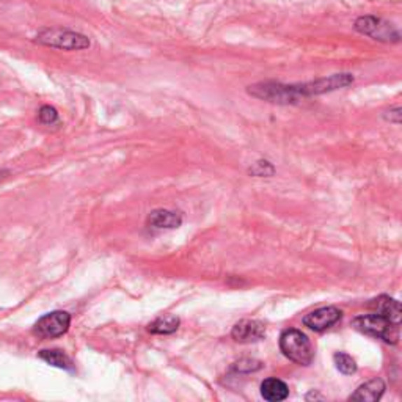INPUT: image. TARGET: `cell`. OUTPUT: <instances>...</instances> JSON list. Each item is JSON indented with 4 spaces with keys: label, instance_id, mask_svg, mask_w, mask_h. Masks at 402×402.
Masks as SVG:
<instances>
[{
    "label": "cell",
    "instance_id": "1",
    "mask_svg": "<svg viewBox=\"0 0 402 402\" xmlns=\"http://www.w3.org/2000/svg\"><path fill=\"white\" fill-rule=\"evenodd\" d=\"M35 43L41 44L44 48L68 52L85 50L92 46V41L87 35L62 27H46L40 30L35 36Z\"/></svg>",
    "mask_w": 402,
    "mask_h": 402
},
{
    "label": "cell",
    "instance_id": "2",
    "mask_svg": "<svg viewBox=\"0 0 402 402\" xmlns=\"http://www.w3.org/2000/svg\"><path fill=\"white\" fill-rule=\"evenodd\" d=\"M280 349L286 359L299 363L302 366H308L313 361V346H311L308 336L302 333L300 330H284L280 336Z\"/></svg>",
    "mask_w": 402,
    "mask_h": 402
},
{
    "label": "cell",
    "instance_id": "3",
    "mask_svg": "<svg viewBox=\"0 0 402 402\" xmlns=\"http://www.w3.org/2000/svg\"><path fill=\"white\" fill-rule=\"evenodd\" d=\"M249 93L253 98L272 104H282V106L297 104L302 99L296 83L294 85H286V83L280 82H261L249 87Z\"/></svg>",
    "mask_w": 402,
    "mask_h": 402
},
{
    "label": "cell",
    "instance_id": "4",
    "mask_svg": "<svg viewBox=\"0 0 402 402\" xmlns=\"http://www.w3.org/2000/svg\"><path fill=\"white\" fill-rule=\"evenodd\" d=\"M352 326L359 332L374 336V338H380L385 342H390V345H396L399 341V326L375 313L355 317Z\"/></svg>",
    "mask_w": 402,
    "mask_h": 402
},
{
    "label": "cell",
    "instance_id": "5",
    "mask_svg": "<svg viewBox=\"0 0 402 402\" xmlns=\"http://www.w3.org/2000/svg\"><path fill=\"white\" fill-rule=\"evenodd\" d=\"M354 29L359 32L360 35L373 38L375 41H384V43L401 41L399 30L394 27L391 22H388L385 19L374 15H365L356 18L354 22Z\"/></svg>",
    "mask_w": 402,
    "mask_h": 402
},
{
    "label": "cell",
    "instance_id": "6",
    "mask_svg": "<svg viewBox=\"0 0 402 402\" xmlns=\"http://www.w3.org/2000/svg\"><path fill=\"white\" fill-rule=\"evenodd\" d=\"M354 83V76L349 73H340L328 77H322L313 82H305V83H296L297 90L303 98H310V96H317L330 92H336V90L346 88Z\"/></svg>",
    "mask_w": 402,
    "mask_h": 402
},
{
    "label": "cell",
    "instance_id": "7",
    "mask_svg": "<svg viewBox=\"0 0 402 402\" xmlns=\"http://www.w3.org/2000/svg\"><path fill=\"white\" fill-rule=\"evenodd\" d=\"M71 316L67 311H52L44 314L35 324V333L41 338H60L69 330Z\"/></svg>",
    "mask_w": 402,
    "mask_h": 402
},
{
    "label": "cell",
    "instance_id": "8",
    "mask_svg": "<svg viewBox=\"0 0 402 402\" xmlns=\"http://www.w3.org/2000/svg\"><path fill=\"white\" fill-rule=\"evenodd\" d=\"M342 313L336 307H324L319 310L311 311L310 314L303 317V324L314 332H324L340 322Z\"/></svg>",
    "mask_w": 402,
    "mask_h": 402
},
{
    "label": "cell",
    "instance_id": "9",
    "mask_svg": "<svg viewBox=\"0 0 402 402\" xmlns=\"http://www.w3.org/2000/svg\"><path fill=\"white\" fill-rule=\"evenodd\" d=\"M231 336L237 342H255L265 336V327L263 322L244 319L233 327Z\"/></svg>",
    "mask_w": 402,
    "mask_h": 402
},
{
    "label": "cell",
    "instance_id": "10",
    "mask_svg": "<svg viewBox=\"0 0 402 402\" xmlns=\"http://www.w3.org/2000/svg\"><path fill=\"white\" fill-rule=\"evenodd\" d=\"M375 314L385 317L387 321H390L396 326H401V305L398 300L391 299L388 296H379L377 299H373L368 305Z\"/></svg>",
    "mask_w": 402,
    "mask_h": 402
},
{
    "label": "cell",
    "instance_id": "11",
    "mask_svg": "<svg viewBox=\"0 0 402 402\" xmlns=\"http://www.w3.org/2000/svg\"><path fill=\"white\" fill-rule=\"evenodd\" d=\"M385 391V384L380 379L369 380L366 384L360 385L356 388L355 393L351 394V401H360V402H374L382 398Z\"/></svg>",
    "mask_w": 402,
    "mask_h": 402
},
{
    "label": "cell",
    "instance_id": "12",
    "mask_svg": "<svg viewBox=\"0 0 402 402\" xmlns=\"http://www.w3.org/2000/svg\"><path fill=\"white\" fill-rule=\"evenodd\" d=\"M148 223L154 226V228L173 230L181 226V223H183V217H181L179 212L174 211L155 209L150 214V217H148Z\"/></svg>",
    "mask_w": 402,
    "mask_h": 402
},
{
    "label": "cell",
    "instance_id": "13",
    "mask_svg": "<svg viewBox=\"0 0 402 402\" xmlns=\"http://www.w3.org/2000/svg\"><path fill=\"white\" fill-rule=\"evenodd\" d=\"M261 394L265 401L280 402L289 396V388L283 380L270 377L261 384Z\"/></svg>",
    "mask_w": 402,
    "mask_h": 402
},
{
    "label": "cell",
    "instance_id": "14",
    "mask_svg": "<svg viewBox=\"0 0 402 402\" xmlns=\"http://www.w3.org/2000/svg\"><path fill=\"white\" fill-rule=\"evenodd\" d=\"M38 355H40V359L46 361L48 365L67 369V371H73L74 369L73 361H71L69 356L60 351V349H44V351H41Z\"/></svg>",
    "mask_w": 402,
    "mask_h": 402
},
{
    "label": "cell",
    "instance_id": "15",
    "mask_svg": "<svg viewBox=\"0 0 402 402\" xmlns=\"http://www.w3.org/2000/svg\"><path fill=\"white\" fill-rule=\"evenodd\" d=\"M178 327H179L178 317L168 314V316L158 317V319L150 324L148 330H150L151 333H155V335H172V333L176 332Z\"/></svg>",
    "mask_w": 402,
    "mask_h": 402
},
{
    "label": "cell",
    "instance_id": "16",
    "mask_svg": "<svg viewBox=\"0 0 402 402\" xmlns=\"http://www.w3.org/2000/svg\"><path fill=\"white\" fill-rule=\"evenodd\" d=\"M333 360H335L336 368H338L342 374L351 375L356 371V363L351 355H347L345 352H338L333 355Z\"/></svg>",
    "mask_w": 402,
    "mask_h": 402
},
{
    "label": "cell",
    "instance_id": "17",
    "mask_svg": "<svg viewBox=\"0 0 402 402\" xmlns=\"http://www.w3.org/2000/svg\"><path fill=\"white\" fill-rule=\"evenodd\" d=\"M38 120L44 126H55L60 123V115H58V110L55 107L43 106L38 110Z\"/></svg>",
    "mask_w": 402,
    "mask_h": 402
},
{
    "label": "cell",
    "instance_id": "18",
    "mask_svg": "<svg viewBox=\"0 0 402 402\" xmlns=\"http://www.w3.org/2000/svg\"><path fill=\"white\" fill-rule=\"evenodd\" d=\"M249 173L253 174V176H258V178L272 176V174L275 173V168L268 160H258V162H255V164H253V167H250Z\"/></svg>",
    "mask_w": 402,
    "mask_h": 402
},
{
    "label": "cell",
    "instance_id": "19",
    "mask_svg": "<svg viewBox=\"0 0 402 402\" xmlns=\"http://www.w3.org/2000/svg\"><path fill=\"white\" fill-rule=\"evenodd\" d=\"M385 120L393 123V125H401V109L396 107L390 110V112L385 113Z\"/></svg>",
    "mask_w": 402,
    "mask_h": 402
},
{
    "label": "cell",
    "instance_id": "20",
    "mask_svg": "<svg viewBox=\"0 0 402 402\" xmlns=\"http://www.w3.org/2000/svg\"><path fill=\"white\" fill-rule=\"evenodd\" d=\"M10 176V172L8 170H4V168H0V181H4L5 178Z\"/></svg>",
    "mask_w": 402,
    "mask_h": 402
}]
</instances>
